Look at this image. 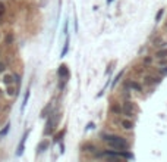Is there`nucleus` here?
<instances>
[{
	"label": "nucleus",
	"instance_id": "obj_1",
	"mask_svg": "<svg viewBox=\"0 0 167 162\" xmlns=\"http://www.w3.org/2000/svg\"><path fill=\"white\" fill-rule=\"evenodd\" d=\"M104 140L109 143V146L114 150H128L129 143L120 136H104Z\"/></svg>",
	"mask_w": 167,
	"mask_h": 162
},
{
	"label": "nucleus",
	"instance_id": "obj_2",
	"mask_svg": "<svg viewBox=\"0 0 167 162\" xmlns=\"http://www.w3.org/2000/svg\"><path fill=\"white\" fill-rule=\"evenodd\" d=\"M123 113L126 115V117H133V112H135V106H133V103L132 102H125L123 103Z\"/></svg>",
	"mask_w": 167,
	"mask_h": 162
},
{
	"label": "nucleus",
	"instance_id": "obj_3",
	"mask_svg": "<svg viewBox=\"0 0 167 162\" xmlns=\"http://www.w3.org/2000/svg\"><path fill=\"white\" fill-rule=\"evenodd\" d=\"M160 81H161V78H160V77H145V80H144V83H145L147 86L158 84Z\"/></svg>",
	"mask_w": 167,
	"mask_h": 162
},
{
	"label": "nucleus",
	"instance_id": "obj_4",
	"mask_svg": "<svg viewBox=\"0 0 167 162\" xmlns=\"http://www.w3.org/2000/svg\"><path fill=\"white\" fill-rule=\"evenodd\" d=\"M57 75H59L60 78H66V77L69 75V71H67V66H66V65H62V66L59 68Z\"/></svg>",
	"mask_w": 167,
	"mask_h": 162
},
{
	"label": "nucleus",
	"instance_id": "obj_5",
	"mask_svg": "<svg viewBox=\"0 0 167 162\" xmlns=\"http://www.w3.org/2000/svg\"><path fill=\"white\" fill-rule=\"evenodd\" d=\"M110 111L113 112V113H116V115H119V113H122L123 112V108L119 105V103H113L111 106H110Z\"/></svg>",
	"mask_w": 167,
	"mask_h": 162
},
{
	"label": "nucleus",
	"instance_id": "obj_6",
	"mask_svg": "<svg viewBox=\"0 0 167 162\" xmlns=\"http://www.w3.org/2000/svg\"><path fill=\"white\" fill-rule=\"evenodd\" d=\"M128 87L132 88V90H135V91H141V90H142V86H141L139 83H136V81H129V83H128Z\"/></svg>",
	"mask_w": 167,
	"mask_h": 162
},
{
	"label": "nucleus",
	"instance_id": "obj_7",
	"mask_svg": "<svg viewBox=\"0 0 167 162\" xmlns=\"http://www.w3.org/2000/svg\"><path fill=\"white\" fill-rule=\"evenodd\" d=\"M120 125H122V128H123V130H128V131L133 128V122H132L131 120H123Z\"/></svg>",
	"mask_w": 167,
	"mask_h": 162
},
{
	"label": "nucleus",
	"instance_id": "obj_8",
	"mask_svg": "<svg viewBox=\"0 0 167 162\" xmlns=\"http://www.w3.org/2000/svg\"><path fill=\"white\" fill-rule=\"evenodd\" d=\"M155 58H157V59H164V58H167V49H160V50H157V52H155Z\"/></svg>",
	"mask_w": 167,
	"mask_h": 162
},
{
	"label": "nucleus",
	"instance_id": "obj_9",
	"mask_svg": "<svg viewBox=\"0 0 167 162\" xmlns=\"http://www.w3.org/2000/svg\"><path fill=\"white\" fill-rule=\"evenodd\" d=\"M5 12H6V6H5V3H3V2H0V24H3Z\"/></svg>",
	"mask_w": 167,
	"mask_h": 162
},
{
	"label": "nucleus",
	"instance_id": "obj_10",
	"mask_svg": "<svg viewBox=\"0 0 167 162\" xmlns=\"http://www.w3.org/2000/svg\"><path fill=\"white\" fill-rule=\"evenodd\" d=\"M3 81H5V84H6V86L13 84V81H15V75H12V74H6V75H5V78H3Z\"/></svg>",
	"mask_w": 167,
	"mask_h": 162
},
{
	"label": "nucleus",
	"instance_id": "obj_11",
	"mask_svg": "<svg viewBox=\"0 0 167 162\" xmlns=\"http://www.w3.org/2000/svg\"><path fill=\"white\" fill-rule=\"evenodd\" d=\"M27 136H28V133H25V136H23V138H22V143L18 147V155H21L23 152V146H25V142H27Z\"/></svg>",
	"mask_w": 167,
	"mask_h": 162
},
{
	"label": "nucleus",
	"instance_id": "obj_12",
	"mask_svg": "<svg viewBox=\"0 0 167 162\" xmlns=\"http://www.w3.org/2000/svg\"><path fill=\"white\" fill-rule=\"evenodd\" d=\"M50 108H52V103H49V105L45 106V109H43V112H41V117H43V118H44V117H49V115H47V113H49Z\"/></svg>",
	"mask_w": 167,
	"mask_h": 162
},
{
	"label": "nucleus",
	"instance_id": "obj_13",
	"mask_svg": "<svg viewBox=\"0 0 167 162\" xmlns=\"http://www.w3.org/2000/svg\"><path fill=\"white\" fill-rule=\"evenodd\" d=\"M6 93H8L9 96H15V87H12V84H9V86H8Z\"/></svg>",
	"mask_w": 167,
	"mask_h": 162
},
{
	"label": "nucleus",
	"instance_id": "obj_14",
	"mask_svg": "<svg viewBox=\"0 0 167 162\" xmlns=\"http://www.w3.org/2000/svg\"><path fill=\"white\" fill-rule=\"evenodd\" d=\"M142 62H144L145 65H151V63H153V58H151V56H145Z\"/></svg>",
	"mask_w": 167,
	"mask_h": 162
},
{
	"label": "nucleus",
	"instance_id": "obj_15",
	"mask_svg": "<svg viewBox=\"0 0 167 162\" xmlns=\"http://www.w3.org/2000/svg\"><path fill=\"white\" fill-rule=\"evenodd\" d=\"M9 128H10V124H8V125H6V127L2 130V131H0V137H3V136H5V134L9 131Z\"/></svg>",
	"mask_w": 167,
	"mask_h": 162
},
{
	"label": "nucleus",
	"instance_id": "obj_16",
	"mask_svg": "<svg viewBox=\"0 0 167 162\" xmlns=\"http://www.w3.org/2000/svg\"><path fill=\"white\" fill-rule=\"evenodd\" d=\"M122 75H123V71H120V72L117 74V77H116V78H114V81H113V86H114V84H116L119 80H120V77H122Z\"/></svg>",
	"mask_w": 167,
	"mask_h": 162
},
{
	"label": "nucleus",
	"instance_id": "obj_17",
	"mask_svg": "<svg viewBox=\"0 0 167 162\" xmlns=\"http://www.w3.org/2000/svg\"><path fill=\"white\" fill-rule=\"evenodd\" d=\"M12 41H13V35H8V37H6V41H5V43H6V44L9 46V44H12Z\"/></svg>",
	"mask_w": 167,
	"mask_h": 162
},
{
	"label": "nucleus",
	"instance_id": "obj_18",
	"mask_svg": "<svg viewBox=\"0 0 167 162\" xmlns=\"http://www.w3.org/2000/svg\"><path fill=\"white\" fill-rule=\"evenodd\" d=\"M67 44H69V38H67V41H66V44H65V47H63V52H62V58L66 55V52H67Z\"/></svg>",
	"mask_w": 167,
	"mask_h": 162
},
{
	"label": "nucleus",
	"instance_id": "obj_19",
	"mask_svg": "<svg viewBox=\"0 0 167 162\" xmlns=\"http://www.w3.org/2000/svg\"><path fill=\"white\" fill-rule=\"evenodd\" d=\"M47 147H49V143H47V142H44V143H41V145H40V150L47 149Z\"/></svg>",
	"mask_w": 167,
	"mask_h": 162
},
{
	"label": "nucleus",
	"instance_id": "obj_20",
	"mask_svg": "<svg viewBox=\"0 0 167 162\" xmlns=\"http://www.w3.org/2000/svg\"><path fill=\"white\" fill-rule=\"evenodd\" d=\"M160 72H161L163 75H166V74H167V66H163V68H160Z\"/></svg>",
	"mask_w": 167,
	"mask_h": 162
},
{
	"label": "nucleus",
	"instance_id": "obj_21",
	"mask_svg": "<svg viewBox=\"0 0 167 162\" xmlns=\"http://www.w3.org/2000/svg\"><path fill=\"white\" fill-rule=\"evenodd\" d=\"M161 15H163V9H161V10H158V13H157V16H155V21H158V19L161 18Z\"/></svg>",
	"mask_w": 167,
	"mask_h": 162
},
{
	"label": "nucleus",
	"instance_id": "obj_22",
	"mask_svg": "<svg viewBox=\"0 0 167 162\" xmlns=\"http://www.w3.org/2000/svg\"><path fill=\"white\" fill-rule=\"evenodd\" d=\"M5 68H6L5 63H3V62H0V72H3V71H5Z\"/></svg>",
	"mask_w": 167,
	"mask_h": 162
},
{
	"label": "nucleus",
	"instance_id": "obj_23",
	"mask_svg": "<svg viewBox=\"0 0 167 162\" xmlns=\"http://www.w3.org/2000/svg\"><path fill=\"white\" fill-rule=\"evenodd\" d=\"M166 28H167V22H166Z\"/></svg>",
	"mask_w": 167,
	"mask_h": 162
},
{
	"label": "nucleus",
	"instance_id": "obj_24",
	"mask_svg": "<svg viewBox=\"0 0 167 162\" xmlns=\"http://www.w3.org/2000/svg\"><path fill=\"white\" fill-rule=\"evenodd\" d=\"M109 2H111V0H109Z\"/></svg>",
	"mask_w": 167,
	"mask_h": 162
}]
</instances>
